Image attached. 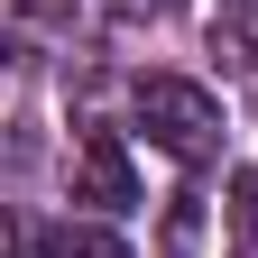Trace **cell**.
<instances>
[{
  "label": "cell",
  "mask_w": 258,
  "mask_h": 258,
  "mask_svg": "<svg viewBox=\"0 0 258 258\" xmlns=\"http://www.w3.org/2000/svg\"><path fill=\"white\" fill-rule=\"evenodd\" d=\"M129 10H175V0H129Z\"/></svg>",
  "instance_id": "8"
},
{
  "label": "cell",
  "mask_w": 258,
  "mask_h": 258,
  "mask_svg": "<svg viewBox=\"0 0 258 258\" xmlns=\"http://www.w3.org/2000/svg\"><path fill=\"white\" fill-rule=\"evenodd\" d=\"M19 258H46V240H19Z\"/></svg>",
  "instance_id": "7"
},
{
  "label": "cell",
  "mask_w": 258,
  "mask_h": 258,
  "mask_svg": "<svg viewBox=\"0 0 258 258\" xmlns=\"http://www.w3.org/2000/svg\"><path fill=\"white\" fill-rule=\"evenodd\" d=\"M240 46L258 55V0H240Z\"/></svg>",
  "instance_id": "6"
},
{
  "label": "cell",
  "mask_w": 258,
  "mask_h": 258,
  "mask_svg": "<svg viewBox=\"0 0 258 258\" xmlns=\"http://www.w3.org/2000/svg\"><path fill=\"white\" fill-rule=\"evenodd\" d=\"M166 258H194V203H175V221H166Z\"/></svg>",
  "instance_id": "5"
},
{
  "label": "cell",
  "mask_w": 258,
  "mask_h": 258,
  "mask_svg": "<svg viewBox=\"0 0 258 258\" xmlns=\"http://www.w3.org/2000/svg\"><path fill=\"white\" fill-rule=\"evenodd\" d=\"M74 203H92V212H129L139 203V166H129V148L111 129H92L83 157H74Z\"/></svg>",
  "instance_id": "2"
},
{
  "label": "cell",
  "mask_w": 258,
  "mask_h": 258,
  "mask_svg": "<svg viewBox=\"0 0 258 258\" xmlns=\"http://www.w3.org/2000/svg\"><path fill=\"white\" fill-rule=\"evenodd\" d=\"M139 129L175 166H212L221 157V102L203 83H184V74H139Z\"/></svg>",
  "instance_id": "1"
},
{
  "label": "cell",
  "mask_w": 258,
  "mask_h": 258,
  "mask_svg": "<svg viewBox=\"0 0 258 258\" xmlns=\"http://www.w3.org/2000/svg\"><path fill=\"white\" fill-rule=\"evenodd\" d=\"M231 221H240V240L258 249V166H249V175L231 184Z\"/></svg>",
  "instance_id": "4"
},
{
  "label": "cell",
  "mask_w": 258,
  "mask_h": 258,
  "mask_svg": "<svg viewBox=\"0 0 258 258\" xmlns=\"http://www.w3.org/2000/svg\"><path fill=\"white\" fill-rule=\"evenodd\" d=\"M46 258H129V240L111 221H55L46 231Z\"/></svg>",
  "instance_id": "3"
}]
</instances>
